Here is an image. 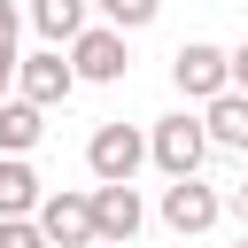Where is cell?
Listing matches in <instances>:
<instances>
[{
  "instance_id": "52a82bcc",
  "label": "cell",
  "mask_w": 248,
  "mask_h": 248,
  "mask_svg": "<svg viewBox=\"0 0 248 248\" xmlns=\"http://www.w3.org/2000/svg\"><path fill=\"white\" fill-rule=\"evenodd\" d=\"M16 93H23V101H39V108H62V101L78 93L70 54H62V46H31V54H16Z\"/></svg>"
},
{
  "instance_id": "9c48e42d",
  "label": "cell",
  "mask_w": 248,
  "mask_h": 248,
  "mask_svg": "<svg viewBox=\"0 0 248 248\" xmlns=\"http://www.w3.org/2000/svg\"><path fill=\"white\" fill-rule=\"evenodd\" d=\"M202 132H209V147L217 155H248V93H209L202 101Z\"/></svg>"
},
{
  "instance_id": "5bb4252c",
  "label": "cell",
  "mask_w": 248,
  "mask_h": 248,
  "mask_svg": "<svg viewBox=\"0 0 248 248\" xmlns=\"http://www.w3.org/2000/svg\"><path fill=\"white\" fill-rule=\"evenodd\" d=\"M0 248H46L39 217H0Z\"/></svg>"
},
{
  "instance_id": "3957f363",
  "label": "cell",
  "mask_w": 248,
  "mask_h": 248,
  "mask_svg": "<svg viewBox=\"0 0 248 248\" xmlns=\"http://www.w3.org/2000/svg\"><path fill=\"white\" fill-rule=\"evenodd\" d=\"M155 217H163L178 240H202V232L225 217V194H217V186H202V170H194V178H170V186H163Z\"/></svg>"
},
{
  "instance_id": "ffe728a7",
  "label": "cell",
  "mask_w": 248,
  "mask_h": 248,
  "mask_svg": "<svg viewBox=\"0 0 248 248\" xmlns=\"http://www.w3.org/2000/svg\"><path fill=\"white\" fill-rule=\"evenodd\" d=\"M85 8H101V0H85Z\"/></svg>"
},
{
  "instance_id": "8992f818",
  "label": "cell",
  "mask_w": 248,
  "mask_h": 248,
  "mask_svg": "<svg viewBox=\"0 0 248 248\" xmlns=\"http://www.w3.org/2000/svg\"><path fill=\"white\" fill-rule=\"evenodd\" d=\"M140 225H147V202H140V186H132V178L93 186V240H101V248H132V240H140Z\"/></svg>"
},
{
  "instance_id": "e0dca14e",
  "label": "cell",
  "mask_w": 248,
  "mask_h": 248,
  "mask_svg": "<svg viewBox=\"0 0 248 248\" xmlns=\"http://www.w3.org/2000/svg\"><path fill=\"white\" fill-rule=\"evenodd\" d=\"M16 31H23V8H16V0H0V39H16Z\"/></svg>"
},
{
  "instance_id": "7a4b0ae2",
  "label": "cell",
  "mask_w": 248,
  "mask_h": 248,
  "mask_svg": "<svg viewBox=\"0 0 248 248\" xmlns=\"http://www.w3.org/2000/svg\"><path fill=\"white\" fill-rule=\"evenodd\" d=\"M62 54H70L78 85H116V78L132 70V31H116V23H85Z\"/></svg>"
},
{
  "instance_id": "5b68a950",
  "label": "cell",
  "mask_w": 248,
  "mask_h": 248,
  "mask_svg": "<svg viewBox=\"0 0 248 248\" xmlns=\"http://www.w3.org/2000/svg\"><path fill=\"white\" fill-rule=\"evenodd\" d=\"M140 163H147V132H140V124H93V140H85V170H93V186H108V178H140Z\"/></svg>"
},
{
  "instance_id": "9a60e30c",
  "label": "cell",
  "mask_w": 248,
  "mask_h": 248,
  "mask_svg": "<svg viewBox=\"0 0 248 248\" xmlns=\"http://www.w3.org/2000/svg\"><path fill=\"white\" fill-rule=\"evenodd\" d=\"M225 78H232V93H248V39L225 46Z\"/></svg>"
},
{
  "instance_id": "6da1fadb",
  "label": "cell",
  "mask_w": 248,
  "mask_h": 248,
  "mask_svg": "<svg viewBox=\"0 0 248 248\" xmlns=\"http://www.w3.org/2000/svg\"><path fill=\"white\" fill-rule=\"evenodd\" d=\"M209 155H217V147H209V132H202L194 108H170V116L147 124V163H155L163 178H194Z\"/></svg>"
},
{
  "instance_id": "4fadbf2b",
  "label": "cell",
  "mask_w": 248,
  "mask_h": 248,
  "mask_svg": "<svg viewBox=\"0 0 248 248\" xmlns=\"http://www.w3.org/2000/svg\"><path fill=\"white\" fill-rule=\"evenodd\" d=\"M163 16V0H101V23H116V31H147Z\"/></svg>"
},
{
  "instance_id": "ac0fdd59",
  "label": "cell",
  "mask_w": 248,
  "mask_h": 248,
  "mask_svg": "<svg viewBox=\"0 0 248 248\" xmlns=\"http://www.w3.org/2000/svg\"><path fill=\"white\" fill-rule=\"evenodd\" d=\"M232 209H240V232H248V178H240V194H232Z\"/></svg>"
},
{
  "instance_id": "277c9868",
  "label": "cell",
  "mask_w": 248,
  "mask_h": 248,
  "mask_svg": "<svg viewBox=\"0 0 248 248\" xmlns=\"http://www.w3.org/2000/svg\"><path fill=\"white\" fill-rule=\"evenodd\" d=\"M39 232H46V248H93V186H54V194H39Z\"/></svg>"
},
{
  "instance_id": "30bf717a",
  "label": "cell",
  "mask_w": 248,
  "mask_h": 248,
  "mask_svg": "<svg viewBox=\"0 0 248 248\" xmlns=\"http://www.w3.org/2000/svg\"><path fill=\"white\" fill-rule=\"evenodd\" d=\"M23 23H31L46 46H70V39L93 23V8H85V0H23Z\"/></svg>"
},
{
  "instance_id": "2e32d148",
  "label": "cell",
  "mask_w": 248,
  "mask_h": 248,
  "mask_svg": "<svg viewBox=\"0 0 248 248\" xmlns=\"http://www.w3.org/2000/svg\"><path fill=\"white\" fill-rule=\"evenodd\" d=\"M16 54H23V46H16V39H0V101L16 93Z\"/></svg>"
},
{
  "instance_id": "d6986e66",
  "label": "cell",
  "mask_w": 248,
  "mask_h": 248,
  "mask_svg": "<svg viewBox=\"0 0 248 248\" xmlns=\"http://www.w3.org/2000/svg\"><path fill=\"white\" fill-rule=\"evenodd\" d=\"M232 248H248V232H240V240H232Z\"/></svg>"
},
{
  "instance_id": "8fae6325",
  "label": "cell",
  "mask_w": 248,
  "mask_h": 248,
  "mask_svg": "<svg viewBox=\"0 0 248 248\" xmlns=\"http://www.w3.org/2000/svg\"><path fill=\"white\" fill-rule=\"evenodd\" d=\"M39 140H46V108L23 101V93H8L0 101V155H31Z\"/></svg>"
},
{
  "instance_id": "7c38bea8",
  "label": "cell",
  "mask_w": 248,
  "mask_h": 248,
  "mask_svg": "<svg viewBox=\"0 0 248 248\" xmlns=\"http://www.w3.org/2000/svg\"><path fill=\"white\" fill-rule=\"evenodd\" d=\"M39 170H31V155H0V217H31L39 209Z\"/></svg>"
},
{
  "instance_id": "ba28073f",
  "label": "cell",
  "mask_w": 248,
  "mask_h": 248,
  "mask_svg": "<svg viewBox=\"0 0 248 248\" xmlns=\"http://www.w3.org/2000/svg\"><path fill=\"white\" fill-rule=\"evenodd\" d=\"M170 85L186 93V101H209V93H225L232 78H225V46H209V39H186L178 54H170Z\"/></svg>"
}]
</instances>
